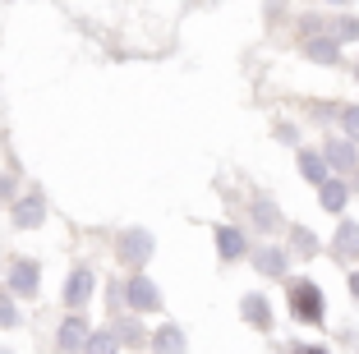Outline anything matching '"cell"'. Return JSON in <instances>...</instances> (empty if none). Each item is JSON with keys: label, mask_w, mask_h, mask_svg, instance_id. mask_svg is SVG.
Instances as JSON below:
<instances>
[{"label": "cell", "mask_w": 359, "mask_h": 354, "mask_svg": "<svg viewBox=\"0 0 359 354\" xmlns=\"http://www.w3.org/2000/svg\"><path fill=\"white\" fill-rule=\"evenodd\" d=\"M37 276H42V267H37L32 258H19L10 267V290L23 294V299H32V294H37Z\"/></svg>", "instance_id": "cell-3"}, {"label": "cell", "mask_w": 359, "mask_h": 354, "mask_svg": "<svg viewBox=\"0 0 359 354\" xmlns=\"http://www.w3.org/2000/svg\"><path fill=\"white\" fill-rule=\"evenodd\" d=\"M254 267L263 271V276H285V249H258Z\"/></svg>", "instance_id": "cell-10"}, {"label": "cell", "mask_w": 359, "mask_h": 354, "mask_svg": "<svg viewBox=\"0 0 359 354\" xmlns=\"http://www.w3.org/2000/svg\"><path fill=\"white\" fill-rule=\"evenodd\" d=\"M152 350L157 354H184V332H180V327H157Z\"/></svg>", "instance_id": "cell-9"}, {"label": "cell", "mask_w": 359, "mask_h": 354, "mask_svg": "<svg viewBox=\"0 0 359 354\" xmlns=\"http://www.w3.org/2000/svg\"><path fill=\"white\" fill-rule=\"evenodd\" d=\"M285 294H290V313H295L299 322H309V327L323 322V313H327V308H323V290H318L313 281H290Z\"/></svg>", "instance_id": "cell-1"}, {"label": "cell", "mask_w": 359, "mask_h": 354, "mask_svg": "<svg viewBox=\"0 0 359 354\" xmlns=\"http://www.w3.org/2000/svg\"><path fill=\"white\" fill-rule=\"evenodd\" d=\"M332 249H337V258L359 262V226H355V221H341V226H337V240H332Z\"/></svg>", "instance_id": "cell-7"}, {"label": "cell", "mask_w": 359, "mask_h": 354, "mask_svg": "<svg viewBox=\"0 0 359 354\" xmlns=\"http://www.w3.org/2000/svg\"><path fill=\"white\" fill-rule=\"evenodd\" d=\"M355 37H359V23L355 19H341L337 23V42H355Z\"/></svg>", "instance_id": "cell-23"}, {"label": "cell", "mask_w": 359, "mask_h": 354, "mask_svg": "<svg viewBox=\"0 0 359 354\" xmlns=\"http://www.w3.org/2000/svg\"><path fill=\"white\" fill-rule=\"evenodd\" d=\"M125 299H129V308H138V313H152L161 304V294H157V285L148 281V276H134V281L125 285Z\"/></svg>", "instance_id": "cell-4"}, {"label": "cell", "mask_w": 359, "mask_h": 354, "mask_svg": "<svg viewBox=\"0 0 359 354\" xmlns=\"http://www.w3.org/2000/svg\"><path fill=\"white\" fill-rule=\"evenodd\" d=\"M116 345H120L116 332H93V341H88L83 354H116Z\"/></svg>", "instance_id": "cell-17"}, {"label": "cell", "mask_w": 359, "mask_h": 354, "mask_svg": "<svg viewBox=\"0 0 359 354\" xmlns=\"http://www.w3.org/2000/svg\"><path fill=\"white\" fill-rule=\"evenodd\" d=\"M299 170H304L309 184H318V189L327 184V161H323L318 152H299Z\"/></svg>", "instance_id": "cell-13"}, {"label": "cell", "mask_w": 359, "mask_h": 354, "mask_svg": "<svg viewBox=\"0 0 359 354\" xmlns=\"http://www.w3.org/2000/svg\"><path fill=\"white\" fill-rule=\"evenodd\" d=\"M323 161H332V166H341V170H355L359 166V156H355V147H350V143H327Z\"/></svg>", "instance_id": "cell-15"}, {"label": "cell", "mask_w": 359, "mask_h": 354, "mask_svg": "<svg viewBox=\"0 0 359 354\" xmlns=\"http://www.w3.org/2000/svg\"><path fill=\"white\" fill-rule=\"evenodd\" d=\"M152 249H157V240H152L148 230H120V240H116V258L125 267H143L152 258Z\"/></svg>", "instance_id": "cell-2"}, {"label": "cell", "mask_w": 359, "mask_h": 354, "mask_svg": "<svg viewBox=\"0 0 359 354\" xmlns=\"http://www.w3.org/2000/svg\"><path fill=\"white\" fill-rule=\"evenodd\" d=\"M88 299H93V271L74 267V271H69V281H65V304H69V308H83Z\"/></svg>", "instance_id": "cell-6"}, {"label": "cell", "mask_w": 359, "mask_h": 354, "mask_svg": "<svg viewBox=\"0 0 359 354\" xmlns=\"http://www.w3.org/2000/svg\"><path fill=\"white\" fill-rule=\"evenodd\" d=\"M88 341H93V332H88V322L79 318V313L60 322V350H65V354H79V350H88Z\"/></svg>", "instance_id": "cell-5"}, {"label": "cell", "mask_w": 359, "mask_h": 354, "mask_svg": "<svg viewBox=\"0 0 359 354\" xmlns=\"http://www.w3.org/2000/svg\"><path fill=\"white\" fill-rule=\"evenodd\" d=\"M0 327H19V308L10 294H0Z\"/></svg>", "instance_id": "cell-20"}, {"label": "cell", "mask_w": 359, "mask_h": 354, "mask_svg": "<svg viewBox=\"0 0 359 354\" xmlns=\"http://www.w3.org/2000/svg\"><path fill=\"white\" fill-rule=\"evenodd\" d=\"M304 55L309 60H323V64H332L341 55V46L332 42V37H313V42H304Z\"/></svg>", "instance_id": "cell-16"}, {"label": "cell", "mask_w": 359, "mask_h": 354, "mask_svg": "<svg viewBox=\"0 0 359 354\" xmlns=\"http://www.w3.org/2000/svg\"><path fill=\"white\" fill-rule=\"evenodd\" d=\"M217 249H222L226 262H235V258L244 253V235H240L235 226H222V230H217Z\"/></svg>", "instance_id": "cell-12"}, {"label": "cell", "mask_w": 359, "mask_h": 354, "mask_svg": "<svg viewBox=\"0 0 359 354\" xmlns=\"http://www.w3.org/2000/svg\"><path fill=\"white\" fill-rule=\"evenodd\" d=\"M240 313H244V318H249V322L258 327V332H272V308H267V299H263V294H244Z\"/></svg>", "instance_id": "cell-8"}, {"label": "cell", "mask_w": 359, "mask_h": 354, "mask_svg": "<svg viewBox=\"0 0 359 354\" xmlns=\"http://www.w3.org/2000/svg\"><path fill=\"white\" fill-rule=\"evenodd\" d=\"M42 217H46V207H42V198L32 193V198H23L19 207H14V221H19L23 230H32V226H42Z\"/></svg>", "instance_id": "cell-11"}, {"label": "cell", "mask_w": 359, "mask_h": 354, "mask_svg": "<svg viewBox=\"0 0 359 354\" xmlns=\"http://www.w3.org/2000/svg\"><path fill=\"white\" fill-rule=\"evenodd\" d=\"M290 244H295V249L304 253V258H313V253H318V240H313V235H309L304 226H295V230H290Z\"/></svg>", "instance_id": "cell-19"}, {"label": "cell", "mask_w": 359, "mask_h": 354, "mask_svg": "<svg viewBox=\"0 0 359 354\" xmlns=\"http://www.w3.org/2000/svg\"><path fill=\"white\" fill-rule=\"evenodd\" d=\"M350 294H355V299H359V271H355V276H350Z\"/></svg>", "instance_id": "cell-25"}, {"label": "cell", "mask_w": 359, "mask_h": 354, "mask_svg": "<svg viewBox=\"0 0 359 354\" xmlns=\"http://www.w3.org/2000/svg\"><path fill=\"white\" fill-rule=\"evenodd\" d=\"M318 198H323V207H327V212H346V198H350V193H346V184H341V179H327V184L318 189Z\"/></svg>", "instance_id": "cell-14"}, {"label": "cell", "mask_w": 359, "mask_h": 354, "mask_svg": "<svg viewBox=\"0 0 359 354\" xmlns=\"http://www.w3.org/2000/svg\"><path fill=\"white\" fill-rule=\"evenodd\" d=\"M341 125H346L350 138H359V106H346V111H341Z\"/></svg>", "instance_id": "cell-22"}, {"label": "cell", "mask_w": 359, "mask_h": 354, "mask_svg": "<svg viewBox=\"0 0 359 354\" xmlns=\"http://www.w3.org/2000/svg\"><path fill=\"white\" fill-rule=\"evenodd\" d=\"M254 221H258L263 230H276V226H281V217H276V207H272L267 198H258V203H254Z\"/></svg>", "instance_id": "cell-18"}, {"label": "cell", "mask_w": 359, "mask_h": 354, "mask_svg": "<svg viewBox=\"0 0 359 354\" xmlns=\"http://www.w3.org/2000/svg\"><path fill=\"white\" fill-rule=\"evenodd\" d=\"M116 336H120L125 345H143V332H138V322H120V327H116Z\"/></svg>", "instance_id": "cell-21"}, {"label": "cell", "mask_w": 359, "mask_h": 354, "mask_svg": "<svg viewBox=\"0 0 359 354\" xmlns=\"http://www.w3.org/2000/svg\"><path fill=\"white\" fill-rule=\"evenodd\" d=\"M0 354H10V350H0Z\"/></svg>", "instance_id": "cell-26"}, {"label": "cell", "mask_w": 359, "mask_h": 354, "mask_svg": "<svg viewBox=\"0 0 359 354\" xmlns=\"http://www.w3.org/2000/svg\"><path fill=\"white\" fill-rule=\"evenodd\" d=\"M290 354H327V350H323V345H295Z\"/></svg>", "instance_id": "cell-24"}]
</instances>
